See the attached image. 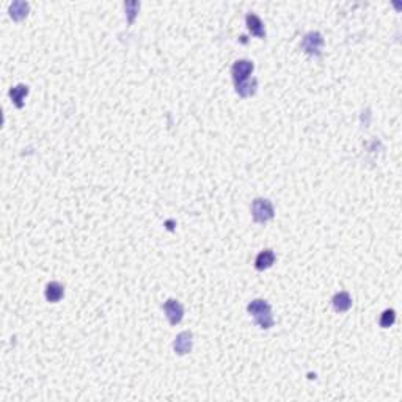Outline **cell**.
I'll list each match as a JSON object with an SVG mask.
<instances>
[{
  "label": "cell",
  "mask_w": 402,
  "mask_h": 402,
  "mask_svg": "<svg viewBox=\"0 0 402 402\" xmlns=\"http://www.w3.org/2000/svg\"><path fill=\"white\" fill-rule=\"evenodd\" d=\"M245 21H247V27L248 30L252 32V35L258 36V38H266V30H264V24L263 21L256 16V14H247L245 17Z\"/></svg>",
  "instance_id": "cell-7"
},
{
  "label": "cell",
  "mask_w": 402,
  "mask_h": 402,
  "mask_svg": "<svg viewBox=\"0 0 402 402\" xmlns=\"http://www.w3.org/2000/svg\"><path fill=\"white\" fill-rule=\"evenodd\" d=\"M253 218L258 223H266L273 218V206L266 198H256L252 205Z\"/></svg>",
  "instance_id": "cell-2"
},
{
  "label": "cell",
  "mask_w": 402,
  "mask_h": 402,
  "mask_svg": "<svg viewBox=\"0 0 402 402\" xmlns=\"http://www.w3.org/2000/svg\"><path fill=\"white\" fill-rule=\"evenodd\" d=\"M29 13V4L26 2H14L10 7V16L14 19V21H21L24 19Z\"/></svg>",
  "instance_id": "cell-12"
},
{
  "label": "cell",
  "mask_w": 402,
  "mask_h": 402,
  "mask_svg": "<svg viewBox=\"0 0 402 402\" xmlns=\"http://www.w3.org/2000/svg\"><path fill=\"white\" fill-rule=\"evenodd\" d=\"M394 319H396V314L393 310L384 311V314H382V317H380V327H384V329L391 327L394 324Z\"/></svg>",
  "instance_id": "cell-13"
},
{
  "label": "cell",
  "mask_w": 402,
  "mask_h": 402,
  "mask_svg": "<svg viewBox=\"0 0 402 402\" xmlns=\"http://www.w3.org/2000/svg\"><path fill=\"white\" fill-rule=\"evenodd\" d=\"M124 7H126V13H128V22L132 24V22H134V17H135L137 11H138V8H140V4H138V2H126Z\"/></svg>",
  "instance_id": "cell-14"
},
{
  "label": "cell",
  "mask_w": 402,
  "mask_h": 402,
  "mask_svg": "<svg viewBox=\"0 0 402 402\" xmlns=\"http://www.w3.org/2000/svg\"><path fill=\"white\" fill-rule=\"evenodd\" d=\"M275 263V253L272 250H264V252H261L256 259H255V267L258 270H266L269 269L272 264Z\"/></svg>",
  "instance_id": "cell-8"
},
{
  "label": "cell",
  "mask_w": 402,
  "mask_h": 402,
  "mask_svg": "<svg viewBox=\"0 0 402 402\" xmlns=\"http://www.w3.org/2000/svg\"><path fill=\"white\" fill-rule=\"evenodd\" d=\"M29 94V87L27 85H17V87H14V88H11L10 90V96H11V99H13V103H14V106L17 107V109H22L24 107V97Z\"/></svg>",
  "instance_id": "cell-11"
},
{
  "label": "cell",
  "mask_w": 402,
  "mask_h": 402,
  "mask_svg": "<svg viewBox=\"0 0 402 402\" xmlns=\"http://www.w3.org/2000/svg\"><path fill=\"white\" fill-rule=\"evenodd\" d=\"M63 294H65L63 286L60 283H57V281H52V283H49L46 286V298L49 302H52V304H57V302L62 300Z\"/></svg>",
  "instance_id": "cell-10"
},
{
  "label": "cell",
  "mask_w": 402,
  "mask_h": 402,
  "mask_svg": "<svg viewBox=\"0 0 402 402\" xmlns=\"http://www.w3.org/2000/svg\"><path fill=\"white\" fill-rule=\"evenodd\" d=\"M324 44V38L319 32H310L305 35L304 41H302V49H304L308 55H320V47Z\"/></svg>",
  "instance_id": "cell-4"
},
{
  "label": "cell",
  "mask_w": 402,
  "mask_h": 402,
  "mask_svg": "<svg viewBox=\"0 0 402 402\" xmlns=\"http://www.w3.org/2000/svg\"><path fill=\"white\" fill-rule=\"evenodd\" d=\"M253 68H255L253 63L248 62V60H239V62H236V63L233 65L231 72H233V79H234L236 87L248 82V77L252 76Z\"/></svg>",
  "instance_id": "cell-3"
},
{
  "label": "cell",
  "mask_w": 402,
  "mask_h": 402,
  "mask_svg": "<svg viewBox=\"0 0 402 402\" xmlns=\"http://www.w3.org/2000/svg\"><path fill=\"white\" fill-rule=\"evenodd\" d=\"M164 310H165V314H167L171 325H176V324L181 322V320H183L184 308H183V305H181L178 300H173V298L167 300L165 305H164Z\"/></svg>",
  "instance_id": "cell-5"
},
{
  "label": "cell",
  "mask_w": 402,
  "mask_h": 402,
  "mask_svg": "<svg viewBox=\"0 0 402 402\" xmlns=\"http://www.w3.org/2000/svg\"><path fill=\"white\" fill-rule=\"evenodd\" d=\"M174 352L178 355H186L192 350V333L190 332H183L179 333L174 339Z\"/></svg>",
  "instance_id": "cell-6"
},
{
  "label": "cell",
  "mask_w": 402,
  "mask_h": 402,
  "mask_svg": "<svg viewBox=\"0 0 402 402\" xmlns=\"http://www.w3.org/2000/svg\"><path fill=\"white\" fill-rule=\"evenodd\" d=\"M332 304H333V308L339 313H344L347 311L350 307H352V298L347 292H338L333 300H332Z\"/></svg>",
  "instance_id": "cell-9"
},
{
  "label": "cell",
  "mask_w": 402,
  "mask_h": 402,
  "mask_svg": "<svg viewBox=\"0 0 402 402\" xmlns=\"http://www.w3.org/2000/svg\"><path fill=\"white\" fill-rule=\"evenodd\" d=\"M248 313L255 317V322L261 327V329H270L273 325V316H272V310L270 305L267 304L266 300H253L252 304L247 307Z\"/></svg>",
  "instance_id": "cell-1"
}]
</instances>
